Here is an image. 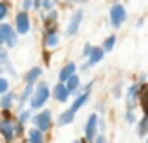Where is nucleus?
<instances>
[{
	"mask_svg": "<svg viewBox=\"0 0 148 143\" xmlns=\"http://www.w3.org/2000/svg\"><path fill=\"white\" fill-rule=\"evenodd\" d=\"M109 15H111V23H112L114 28H120V26L126 23V19H127L126 8H124L122 4H114V6L111 8V11H109Z\"/></svg>",
	"mask_w": 148,
	"mask_h": 143,
	"instance_id": "nucleus-2",
	"label": "nucleus"
},
{
	"mask_svg": "<svg viewBox=\"0 0 148 143\" xmlns=\"http://www.w3.org/2000/svg\"><path fill=\"white\" fill-rule=\"evenodd\" d=\"M73 117H75V111L73 109H68V111H64V113L58 117V124L60 126H64V124H69V122L73 121Z\"/></svg>",
	"mask_w": 148,
	"mask_h": 143,
	"instance_id": "nucleus-13",
	"label": "nucleus"
},
{
	"mask_svg": "<svg viewBox=\"0 0 148 143\" xmlns=\"http://www.w3.org/2000/svg\"><path fill=\"white\" fill-rule=\"evenodd\" d=\"M126 121L127 122H133L135 121V117H133V113H131V111H127V113H126Z\"/></svg>",
	"mask_w": 148,
	"mask_h": 143,
	"instance_id": "nucleus-31",
	"label": "nucleus"
},
{
	"mask_svg": "<svg viewBox=\"0 0 148 143\" xmlns=\"http://www.w3.org/2000/svg\"><path fill=\"white\" fill-rule=\"evenodd\" d=\"M114 41H116V38H114V36H109L107 40L103 41V49H105V53L112 51V47H114Z\"/></svg>",
	"mask_w": 148,
	"mask_h": 143,
	"instance_id": "nucleus-21",
	"label": "nucleus"
},
{
	"mask_svg": "<svg viewBox=\"0 0 148 143\" xmlns=\"http://www.w3.org/2000/svg\"><path fill=\"white\" fill-rule=\"evenodd\" d=\"M6 13H8V6L2 2V4H0V21H2V19L6 17Z\"/></svg>",
	"mask_w": 148,
	"mask_h": 143,
	"instance_id": "nucleus-27",
	"label": "nucleus"
},
{
	"mask_svg": "<svg viewBox=\"0 0 148 143\" xmlns=\"http://www.w3.org/2000/svg\"><path fill=\"white\" fill-rule=\"evenodd\" d=\"M58 2V0H43V4H41V6H43V10H53V6H54V4H56Z\"/></svg>",
	"mask_w": 148,
	"mask_h": 143,
	"instance_id": "nucleus-26",
	"label": "nucleus"
},
{
	"mask_svg": "<svg viewBox=\"0 0 148 143\" xmlns=\"http://www.w3.org/2000/svg\"><path fill=\"white\" fill-rule=\"evenodd\" d=\"M75 70H77V68H75V64H73V62L66 64V66L60 70V73H58V79H60V81H64V83H66V81H68L69 77H71L73 73H75Z\"/></svg>",
	"mask_w": 148,
	"mask_h": 143,
	"instance_id": "nucleus-10",
	"label": "nucleus"
},
{
	"mask_svg": "<svg viewBox=\"0 0 148 143\" xmlns=\"http://www.w3.org/2000/svg\"><path fill=\"white\" fill-rule=\"evenodd\" d=\"M30 92H32V83H26V88H25V92H23V96H21V104L25 102V100H28Z\"/></svg>",
	"mask_w": 148,
	"mask_h": 143,
	"instance_id": "nucleus-25",
	"label": "nucleus"
},
{
	"mask_svg": "<svg viewBox=\"0 0 148 143\" xmlns=\"http://www.w3.org/2000/svg\"><path fill=\"white\" fill-rule=\"evenodd\" d=\"M86 100H88V92H83V94H79V96L75 98V102H73L71 109H73V111H79L81 107H83L84 104H86Z\"/></svg>",
	"mask_w": 148,
	"mask_h": 143,
	"instance_id": "nucleus-15",
	"label": "nucleus"
},
{
	"mask_svg": "<svg viewBox=\"0 0 148 143\" xmlns=\"http://www.w3.org/2000/svg\"><path fill=\"white\" fill-rule=\"evenodd\" d=\"M8 88H10V81H8L6 77H0V94L8 92Z\"/></svg>",
	"mask_w": 148,
	"mask_h": 143,
	"instance_id": "nucleus-23",
	"label": "nucleus"
},
{
	"mask_svg": "<svg viewBox=\"0 0 148 143\" xmlns=\"http://www.w3.org/2000/svg\"><path fill=\"white\" fill-rule=\"evenodd\" d=\"M4 62H8V53L0 49V64H4Z\"/></svg>",
	"mask_w": 148,
	"mask_h": 143,
	"instance_id": "nucleus-29",
	"label": "nucleus"
},
{
	"mask_svg": "<svg viewBox=\"0 0 148 143\" xmlns=\"http://www.w3.org/2000/svg\"><path fill=\"white\" fill-rule=\"evenodd\" d=\"M40 75H41V68H32V70L25 75V81H26V83H34Z\"/></svg>",
	"mask_w": 148,
	"mask_h": 143,
	"instance_id": "nucleus-17",
	"label": "nucleus"
},
{
	"mask_svg": "<svg viewBox=\"0 0 148 143\" xmlns=\"http://www.w3.org/2000/svg\"><path fill=\"white\" fill-rule=\"evenodd\" d=\"M139 92H141V87H139V85H131V87H130V90H127V106H130V107L135 104Z\"/></svg>",
	"mask_w": 148,
	"mask_h": 143,
	"instance_id": "nucleus-12",
	"label": "nucleus"
},
{
	"mask_svg": "<svg viewBox=\"0 0 148 143\" xmlns=\"http://www.w3.org/2000/svg\"><path fill=\"white\" fill-rule=\"evenodd\" d=\"M66 83H68V88H69L71 92H73V90H77V88L81 87V79H79V75H75V73H73V75L69 77Z\"/></svg>",
	"mask_w": 148,
	"mask_h": 143,
	"instance_id": "nucleus-19",
	"label": "nucleus"
},
{
	"mask_svg": "<svg viewBox=\"0 0 148 143\" xmlns=\"http://www.w3.org/2000/svg\"><path fill=\"white\" fill-rule=\"evenodd\" d=\"M103 55H105V49H103V47H92L90 55H88V64H90V66L98 64L99 60L103 59Z\"/></svg>",
	"mask_w": 148,
	"mask_h": 143,
	"instance_id": "nucleus-9",
	"label": "nucleus"
},
{
	"mask_svg": "<svg viewBox=\"0 0 148 143\" xmlns=\"http://www.w3.org/2000/svg\"><path fill=\"white\" fill-rule=\"evenodd\" d=\"M34 124H36L41 132H47V130L51 128V111L47 109V111L38 113L36 117H34Z\"/></svg>",
	"mask_w": 148,
	"mask_h": 143,
	"instance_id": "nucleus-5",
	"label": "nucleus"
},
{
	"mask_svg": "<svg viewBox=\"0 0 148 143\" xmlns=\"http://www.w3.org/2000/svg\"><path fill=\"white\" fill-rule=\"evenodd\" d=\"M49 94H51V90H49L47 83H40V85H38V88H36V92H34L32 98H30V107H32V109L41 107L49 100Z\"/></svg>",
	"mask_w": 148,
	"mask_h": 143,
	"instance_id": "nucleus-1",
	"label": "nucleus"
},
{
	"mask_svg": "<svg viewBox=\"0 0 148 143\" xmlns=\"http://www.w3.org/2000/svg\"><path fill=\"white\" fill-rule=\"evenodd\" d=\"M11 104H13V94H10V92H4V94H2V100H0V107L8 111V109L11 107Z\"/></svg>",
	"mask_w": 148,
	"mask_h": 143,
	"instance_id": "nucleus-16",
	"label": "nucleus"
},
{
	"mask_svg": "<svg viewBox=\"0 0 148 143\" xmlns=\"http://www.w3.org/2000/svg\"><path fill=\"white\" fill-rule=\"evenodd\" d=\"M30 6H32V0H25V2H23V8H25V10H30Z\"/></svg>",
	"mask_w": 148,
	"mask_h": 143,
	"instance_id": "nucleus-32",
	"label": "nucleus"
},
{
	"mask_svg": "<svg viewBox=\"0 0 148 143\" xmlns=\"http://www.w3.org/2000/svg\"><path fill=\"white\" fill-rule=\"evenodd\" d=\"M6 45H8V47H15V45H17V34H15V30L10 34V38H8Z\"/></svg>",
	"mask_w": 148,
	"mask_h": 143,
	"instance_id": "nucleus-24",
	"label": "nucleus"
},
{
	"mask_svg": "<svg viewBox=\"0 0 148 143\" xmlns=\"http://www.w3.org/2000/svg\"><path fill=\"white\" fill-rule=\"evenodd\" d=\"M98 122H99V119H98V115H96V113H92L90 117H88L86 126H84V132H86V141H92L96 137V132H98Z\"/></svg>",
	"mask_w": 148,
	"mask_h": 143,
	"instance_id": "nucleus-6",
	"label": "nucleus"
},
{
	"mask_svg": "<svg viewBox=\"0 0 148 143\" xmlns=\"http://www.w3.org/2000/svg\"><path fill=\"white\" fill-rule=\"evenodd\" d=\"M81 21H83V10H77L75 13L71 15V19H69V25H68V28H66L68 36H73V34H75L77 30H79Z\"/></svg>",
	"mask_w": 148,
	"mask_h": 143,
	"instance_id": "nucleus-7",
	"label": "nucleus"
},
{
	"mask_svg": "<svg viewBox=\"0 0 148 143\" xmlns=\"http://www.w3.org/2000/svg\"><path fill=\"white\" fill-rule=\"evenodd\" d=\"M94 140H96V141H99V143H101V141H105V137H103V136H98V137H94Z\"/></svg>",
	"mask_w": 148,
	"mask_h": 143,
	"instance_id": "nucleus-33",
	"label": "nucleus"
},
{
	"mask_svg": "<svg viewBox=\"0 0 148 143\" xmlns=\"http://www.w3.org/2000/svg\"><path fill=\"white\" fill-rule=\"evenodd\" d=\"M141 106L145 109V113H148V85L141 88Z\"/></svg>",
	"mask_w": 148,
	"mask_h": 143,
	"instance_id": "nucleus-20",
	"label": "nucleus"
},
{
	"mask_svg": "<svg viewBox=\"0 0 148 143\" xmlns=\"http://www.w3.org/2000/svg\"><path fill=\"white\" fill-rule=\"evenodd\" d=\"M0 134H2L4 140L11 141L15 137V122L10 121L8 117H4L2 121H0Z\"/></svg>",
	"mask_w": 148,
	"mask_h": 143,
	"instance_id": "nucleus-3",
	"label": "nucleus"
},
{
	"mask_svg": "<svg viewBox=\"0 0 148 143\" xmlns=\"http://www.w3.org/2000/svg\"><path fill=\"white\" fill-rule=\"evenodd\" d=\"M11 32H13V28H11L10 25H4V23L0 25V45H2V44H6Z\"/></svg>",
	"mask_w": 148,
	"mask_h": 143,
	"instance_id": "nucleus-14",
	"label": "nucleus"
},
{
	"mask_svg": "<svg viewBox=\"0 0 148 143\" xmlns=\"http://www.w3.org/2000/svg\"><path fill=\"white\" fill-rule=\"evenodd\" d=\"M58 41H60V38H58L56 30H47V32H45V45H47V47H56Z\"/></svg>",
	"mask_w": 148,
	"mask_h": 143,
	"instance_id": "nucleus-11",
	"label": "nucleus"
},
{
	"mask_svg": "<svg viewBox=\"0 0 148 143\" xmlns=\"http://www.w3.org/2000/svg\"><path fill=\"white\" fill-rule=\"evenodd\" d=\"M146 132H148V113L145 115V119L139 122V134L143 136V134H146Z\"/></svg>",
	"mask_w": 148,
	"mask_h": 143,
	"instance_id": "nucleus-22",
	"label": "nucleus"
},
{
	"mask_svg": "<svg viewBox=\"0 0 148 143\" xmlns=\"http://www.w3.org/2000/svg\"><path fill=\"white\" fill-rule=\"evenodd\" d=\"M34 6H36V8H40V0H34Z\"/></svg>",
	"mask_w": 148,
	"mask_h": 143,
	"instance_id": "nucleus-34",
	"label": "nucleus"
},
{
	"mask_svg": "<svg viewBox=\"0 0 148 143\" xmlns=\"http://www.w3.org/2000/svg\"><path fill=\"white\" fill-rule=\"evenodd\" d=\"M90 51H92L90 45H84V49H83V57H88V55H90Z\"/></svg>",
	"mask_w": 148,
	"mask_h": 143,
	"instance_id": "nucleus-30",
	"label": "nucleus"
},
{
	"mask_svg": "<svg viewBox=\"0 0 148 143\" xmlns=\"http://www.w3.org/2000/svg\"><path fill=\"white\" fill-rule=\"evenodd\" d=\"M69 88H68V85H64V81H60V85H56L54 87V98L58 100V102H68V98H69Z\"/></svg>",
	"mask_w": 148,
	"mask_h": 143,
	"instance_id": "nucleus-8",
	"label": "nucleus"
},
{
	"mask_svg": "<svg viewBox=\"0 0 148 143\" xmlns=\"http://www.w3.org/2000/svg\"><path fill=\"white\" fill-rule=\"evenodd\" d=\"M15 30L19 34H26L30 30V19L26 11H21V13L15 15Z\"/></svg>",
	"mask_w": 148,
	"mask_h": 143,
	"instance_id": "nucleus-4",
	"label": "nucleus"
},
{
	"mask_svg": "<svg viewBox=\"0 0 148 143\" xmlns=\"http://www.w3.org/2000/svg\"><path fill=\"white\" fill-rule=\"evenodd\" d=\"M28 140H30V141H34V143H40V141H43V136H41V130L38 128V126H36V128H32V130L28 132Z\"/></svg>",
	"mask_w": 148,
	"mask_h": 143,
	"instance_id": "nucleus-18",
	"label": "nucleus"
},
{
	"mask_svg": "<svg viewBox=\"0 0 148 143\" xmlns=\"http://www.w3.org/2000/svg\"><path fill=\"white\" fill-rule=\"evenodd\" d=\"M26 121H28V111H23L19 115V122H26Z\"/></svg>",
	"mask_w": 148,
	"mask_h": 143,
	"instance_id": "nucleus-28",
	"label": "nucleus"
}]
</instances>
